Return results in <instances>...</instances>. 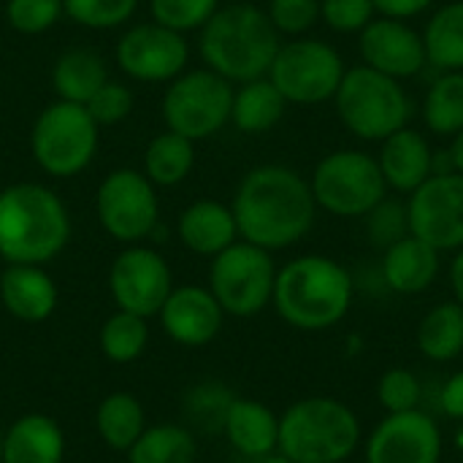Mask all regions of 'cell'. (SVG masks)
I'll return each mask as SVG.
<instances>
[{
    "label": "cell",
    "mask_w": 463,
    "mask_h": 463,
    "mask_svg": "<svg viewBox=\"0 0 463 463\" xmlns=\"http://www.w3.org/2000/svg\"><path fill=\"white\" fill-rule=\"evenodd\" d=\"M0 304L19 323H43L57 309V285L43 266L11 263L0 274Z\"/></svg>",
    "instance_id": "cell-19"
},
{
    "label": "cell",
    "mask_w": 463,
    "mask_h": 463,
    "mask_svg": "<svg viewBox=\"0 0 463 463\" xmlns=\"http://www.w3.org/2000/svg\"><path fill=\"white\" fill-rule=\"evenodd\" d=\"M62 0H8L5 19L16 33L38 35L52 30L62 16Z\"/></svg>",
    "instance_id": "cell-38"
},
{
    "label": "cell",
    "mask_w": 463,
    "mask_h": 463,
    "mask_svg": "<svg viewBox=\"0 0 463 463\" xmlns=\"http://www.w3.org/2000/svg\"><path fill=\"white\" fill-rule=\"evenodd\" d=\"M109 81L106 60L92 49H68L52 68V87L60 100L87 103Z\"/></svg>",
    "instance_id": "cell-26"
},
{
    "label": "cell",
    "mask_w": 463,
    "mask_h": 463,
    "mask_svg": "<svg viewBox=\"0 0 463 463\" xmlns=\"http://www.w3.org/2000/svg\"><path fill=\"white\" fill-rule=\"evenodd\" d=\"M420 35L434 71H463V0H450L437 8Z\"/></svg>",
    "instance_id": "cell-28"
},
{
    "label": "cell",
    "mask_w": 463,
    "mask_h": 463,
    "mask_svg": "<svg viewBox=\"0 0 463 463\" xmlns=\"http://www.w3.org/2000/svg\"><path fill=\"white\" fill-rule=\"evenodd\" d=\"M198 442L193 429L179 423L146 426L128 450V463H195Z\"/></svg>",
    "instance_id": "cell-29"
},
{
    "label": "cell",
    "mask_w": 463,
    "mask_h": 463,
    "mask_svg": "<svg viewBox=\"0 0 463 463\" xmlns=\"http://www.w3.org/2000/svg\"><path fill=\"white\" fill-rule=\"evenodd\" d=\"M358 52L364 65L396 81L415 79L423 68H429L423 35L404 19L374 16L358 33Z\"/></svg>",
    "instance_id": "cell-16"
},
{
    "label": "cell",
    "mask_w": 463,
    "mask_h": 463,
    "mask_svg": "<svg viewBox=\"0 0 463 463\" xmlns=\"http://www.w3.org/2000/svg\"><path fill=\"white\" fill-rule=\"evenodd\" d=\"M95 429L109 450L128 453L146 429V415L133 393H109L95 410Z\"/></svg>",
    "instance_id": "cell-27"
},
{
    "label": "cell",
    "mask_w": 463,
    "mask_h": 463,
    "mask_svg": "<svg viewBox=\"0 0 463 463\" xmlns=\"http://www.w3.org/2000/svg\"><path fill=\"white\" fill-rule=\"evenodd\" d=\"M423 122L442 138L463 130V71H445L431 81L423 98Z\"/></svg>",
    "instance_id": "cell-32"
},
{
    "label": "cell",
    "mask_w": 463,
    "mask_h": 463,
    "mask_svg": "<svg viewBox=\"0 0 463 463\" xmlns=\"http://www.w3.org/2000/svg\"><path fill=\"white\" fill-rule=\"evenodd\" d=\"M342 125L361 141H383L391 133L407 128L412 117V100L402 81L369 68H347L334 95Z\"/></svg>",
    "instance_id": "cell-6"
},
{
    "label": "cell",
    "mask_w": 463,
    "mask_h": 463,
    "mask_svg": "<svg viewBox=\"0 0 463 463\" xmlns=\"http://www.w3.org/2000/svg\"><path fill=\"white\" fill-rule=\"evenodd\" d=\"M179 241L203 258H214L222 250H228L233 241H239V228L233 209L220 201H195L190 203L176 222Z\"/></svg>",
    "instance_id": "cell-22"
},
{
    "label": "cell",
    "mask_w": 463,
    "mask_h": 463,
    "mask_svg": "<svg viewBox=\"0 0 463 463\" xmlns=\"http://www.w3.org/2000/svg\"><path fill=\"white\" fill-rule=\"evenodd\" d=\"M266 14L279 35L298 38L320 22V0H269Z\"/></svg>",
    "instance_id": "cell-40"
},
{
    "label": "cell",
    "mask_w": 463,
    "mask_h": 463,
    "mask_svg": "<svg viewBox=\"0 0 463 463\" xmlns=\"http://www.w3.org/2000/svg\"><path fill=\"white\" fill-rule=\"evenodd\" d=\"M84 109L90 111V117L95 119L98 128H103V125H117V122H122V119L133 111V92H130L125 84L109 79V81L84 103Z\"/></svg>",
    "instance_id": "cell-42"
},
{
    "label": "cell",
    "mask_w": 463,
    "mask_h": 463,
    "mask_svg": "<svg viewBox=\"0 0 463 463\" xmlns=\"http://www.w3.org/2000/svg\"><path fill=\"white\" fill-rule=\"evenodd\" d=\"M439 458L442 431L420 410L388 415L366 445V463H439Z\"/></svg>",
    "instance_id": "cell-17"
},
{
    "label": "cell",
    "mask_w": 463,
    "mask_h": 463,
    "mask_svg": "<svg viewBox=\"0 0 463 463\" xmlns=\"http://www.w3.org/2000/svg\"><path fill=\"white\" fill-rule=\"evenodd\" d=\"M361 442V423L355 412L328 396L296 402L279 418L277 453L293 463H342Z\"/></svg>",
    "instance_id": "cell-5"
},
{
    "label": "cell",
    "mask_w": 463,
    "mask_h": 463,
    "mask_svg": "<svg viewBox=\"0 0 463 463\" xmlns=\"http://www.w3.org/2000/svg\"><path fill=\"white\" fill-rule=\"evenodd\" d=\"M418 347L437 364L456 361L463 353V304H437L418 328Z\"/></svg>",
    "instance_id": "cell-31"
},
{
    "label": "cell",
    "mask_w": 463,
    "mask_h": 463,
    "mask_svg": "<svg viewBox=\"0 0 463 463\" xmlns=\"http://www.w3.org/2000/svg\"><path fill=\"white\" fill-rule=\"evenodd\" d=\"M439 404H442V412L453 420H463V372H456L445 388H442V396H439Z\"/></svg>",
    "instance_id": "cell-44"
},
{
    "label": "cell",
    "mask_w": 463,
    "mask_h": 463,
    "mask_svg": "<svg viewBox=\"0 0 463 463\" xmlns=\"http://www.w3.org/2000/svg\"><path fill=\"white\" fill-rule=\"evenodd\" d=\"M157 317H160L165 336L174 339L176 345L203 347V345H212L217 334L222 331L225 312L209 288L182 285L168 293Z\"/></svg>",
    "instance_id": "cell-18"
},
{
    "label": "cell",
    "mask_w": 463,
    "mask_h": 463,
    "mask_svg": "<svg viewBox=\"0 0 463 463\" xmlns=\"http://www.w3.org/2000/svg\"><path fill=\"white\" fill-rule=\"evenodd\" d=\"M233 84L209 68L179 73L163 95L165 130L203 141L231 122Z\"/></svg>",
    "instance_id": "cell-11"
},
{
    "label": "cell",
    "mask_w": 463,
    "mask_h": 463,
    "mask_svg": "<svg viewBox=\"0 0 463 463\" xmlns=\"http://www.w3.org/2000/svg\"><path fill=\"white\" fill-rule=\"evenodd\" d=\"M431 144L420 130L402 128L380 141V171L385 176L388 190L402 195L415 193L431 176Z\"/></svg>",
    "instance_id": "cell-20"
},
{
    "label": "cell",
    "mask_w": 463,
    "mask_h": 463,
    "mask_svg": "<svg viewBox=\"0 0 463 463\" xmlns=\"http://www.w3.org/2000/svg\"><path fill=\"white\" fill-rule=\"evenodd\" d=\"M377 396H380V404L388 410V415L412 412L420 407L423 388H420V380L410 369H391L383 374L377 385Z\"/></svg>",
    "instance_id": "cell-39"
},
{
    "label": "cell",
    "mask_w": 463,
    "mask_h": 463,
    "mask_svg": "<svg viewBox=\"0 0 463 463\" xmlns=\"http://www.w3.org/2000/svg\"><path fill=\"white\" fill-rule=\"evenodd\" d=\"M3 437H5V429H0V463H3Z\"/></svg>",
    "instance_id": "cell-48"
},
{
    "label": "cell",
    "mask_w": 463,
    "mask_h": 463,
    "mask_svg": "<svg viewBox=\"0 0 463 463\" xmlns=\"http://www.w3.org/2000/svg\"><path fill=\"white\" fill-rule=\"evenodd\" d=\"M98 345H100L103 358L111 361V364H133V361H138L144 355L146 345H149L146 317L117 309L100 326Z\"/></svg>",
    "instance_id": "cell-33"
},
{
    "label": "cell",
    "mask_w": 463,
    "mask_h": 463,
    "mask_svg": "<svg viewBox=\"0 0 463 463\" xmlns=\"http://www.w3.org/2000/svg\"><path fill=\"white\" fill-rule=\"evenodd\" d=\"M345 71L347 65L342 54L328 41L298 35L288 43H279L266 76L288 103L315 106L334 100Z\"/></svg>",
    "instance_id": "cell-9"
},
{
    "label": "cell",
    "mask_w": 463,
    "mask_h": 463,
    "mask_svg": "<svg viewBox=\"0 0 463 463\" xmlns=\"http://www.w3.org/2000/svg\"><path fill=\"white\" fill-rule=\"evenodd\" d=\"M410 233L437 252L463 247V174L429 176L407 198Z\"/></svg>",
    "instance_id": "cell-13"
},
{
    "label": "cell",
    "mask_w": 463,
    "mask_h": 463,
    "mask_svg": "<svg viewBox=\"0 0 463 463\" xmlns=\"http://www.w3.org/2000/svg\"><path fill=\"white\" fill-rule=\"evenodd\" d=\"M317 209L336 217H366L385 195L388 184L374 155L336 149L326 155L309 179Z\"/></svg>",
    "instance_id": "cell-8"
},
{
    "label": "cell",
    "mask_w": 463,
    "mask_h": 463,
    "mask_svg": "<svg viewBox=\"0 0 463 463\" xmlns=\"http://www.w3.org/2000/svg\"><path fill=\"white\" fill-rule=\"evenodd\" d=\"M355 293L353 274L326 255H301L277 271L271 304L277 315L301 331H326L336 326Z\"/></svg>",
    "instance_id": "cell-3"
},
{
    "label": "cell",
    "mask_w": 463,
    "mask_h": 463,
    "mask_svg": "<svg viewBox=\"0 0 463 463\" xmlns=\"http://www.w3.org/2000/svg\"><path fill=\"white\" fill-rule=\"evenodd\" d=\"M193 165H195V141L174 130H165L146 144L144 174L152 184L174 187L190 176Z\"/></svg>",
    "instance_id": "cell-30"
},
{
    "label": "cell",
    "mask_w": 463,
    "mask_h": 463,
    "mask_svg": "<svg viewBox=\"0 0 463 463\" xmlns=\"http://www.w3.org/2000/svg\"><path fill=\"white\" fill-rule=\"evenodd\" d=\"M236 396L220 383H201L184 396V418L201 431H222L228 407Z\"/></svg>",
    "instance_id": "cell-34"
},
{
    "label": "cell",
    "mask_w": 463,
    "mask_h": 463,
    "mask_svg": "<svg viewBox=\"0 0 463 463\" xmlns=\"http://www.w3.org/2000/svg\"><path fill=\"white\" fill-rule=\"evenodd\" d=\"M377 16L372 0H320V19L334 33H361Z\"/></svg>",
    "instance_id": "cell-41"
},
{
    "label": "cell",
    "mask_w": 463,
    "mask_h": 463,
    "mask_svg": "<svg viewBox=\"0 0 463 463\" xmlns=\"http://www.w3.org/2000/svg\"><path fill=\"white\" fill-rule=\"evenodd\" d=\"M437 274H439V252L412 233L396 241L393 247H388L380 260L383 285L402 296L423 293L426 288L434 285Z\"/></svg>",
    "instance_id": "cell-21"
},
{
    "label": "cell",
    "mask_w": 463,
    "mask_h": 463,
    "mask_svg": "<svg viewBox=\"0 0 463 463\" xmlns=\"http://www.w3.org/2000/svg\"><path fill=\"white\" fill-rule=\"evenodd\" d=\"M100 128L81 103L54 100L49 103L30 133V149L41 171L57 179L81 174L98 152Z\"/></svg>",
    "instance_id": "cell-7"
},
{
    "label": "cell",
    "mask_w": 463,
    "mask_h": 463,
    "mask_svg": "<svg viewBox=\"0 0 463 463\" xmlns=\"http://www.w3.org/2000/svg\"><path fill=\"white\" fill-rule=\"evenodd\" d=\"M65 431L41 412L16 418L3 437V463H62Z\"/></svg>",
    "instance_id": "cell-23"
},
{
    "label": "cell",
    "mask_w": 463,
    "mask_h": 463,
    "mask_svg": "<svg viewBox=\"0 0 463 463\" xmlns=\"http://www.w3.org/2000/svg\"><path fill=\"white\" fill-rule=\"evenodd\" d=\"M222 434L231 448L247 458H266L277 453L279 442V418L255 399H233L222 423Z\"/></svg>",
    "instance_id": "cell-24"
},
{
    "label": "cell",
    "mask_w": 463,
    "mask_h": 463,
    "mask_svg": "<svg viewBox=\"0 0 463 463\" xmlns=\"http://www.w3.org/2000/svg\"><path fill=\"white\" fill-rule=\"evenodd\" d=\"M277 266L269 250L250 241H233L212 258L209 290L225 315L252 317L271 304Z\"/></svg>",
    "instance_id": "cell-10"
},
{
    "label": "cell",
    "mask_w": 463,
    "mask_h": 463,
    "mask_svg": "<svg viewBox=\"0 0 463 463\" xmlns=\"http://www.w3.org/2000/svg\"><path fill=\"white\" fill-rule=\"evenodd\" d=\"M95 212L100 228L122 244L144 241L155 233L160 220L155 184L146 179L144 171L133 168H117L100 182Z\"/></svg>",
    "instance_id": "cell-12"
},
{
    "label": "cell",
    "mask_w": 463,
    "mask_h": 463,
    "mask_svg": "<svg viewBox=\"0 0 463 463\" xmlns=\"http://www.w3.org/2000/svg\"><path fill=\"white\" fill-rule=\"evenodd\" d=\"M377 16H388V19H415L420 14H426L437 0H372Z\"/></svg>",
    "instance_id": "cell-43"
},
{
    "label": "cell",
    "mask_w": 463,
    "mask_h": 463,
    "mask_svg": "<svg viewBox=\"0 0 463 463\" xmlns=\"http://www.w3.org/2000/svg\"><path fill=\"white\" fill-rule=\"evenodd\" d=\"M149 8L157 24L184 35L190 30H201L220 8V0H149Z\"/></svg>",
    "instance_id": "cell-37"
},
{
    "label": "cell",
    "mask_w": 463,
    "mask_h": 463,
    "mask_svg": "<svg viewBox=\"0 0 463 463\" xmlns=\"http://www.w3.org/2000/svg\"><path fill=\"white\" fill-rule=\"evenodd\" d=\"M450 288L456 293V301L463 304V247L456 252V258L450 263Z\"/></svg>",
    "instance_id": "cell-45"
},
{
    "label": "cell",
    "mask_w": 463,
    "mask_h": 463,
    "mask_svg": "<svg viewBox=\"0 0 463 463\" xmlns=\"http://www.w3.org/2000/svg\"><path fill=\"white\" fill-rule=\"evenodd\" d=\"M109 290L117 309L149 320L160 312L168 293L174 290V277L160 252L130 244L114 258L109 269Z\"/></svg>",
    "instance_id": "cell-14"
},
{
    "label": "cell",
    "mask_w": 463,
    "mask_h": 463,
    "mask_svg": "<svg viewBox=\"0 0 463 463\" xmlns=\"http://www.w3.org/2000/svg\"><path fill=\"white\" fill-rule=\"evenodd\" d=\"M279 43L269 14L252 3L220 5L201 27V57L206 68L231 84L266 76Z\"/></svg>",
    "instance_id": "cell-4"
},
{
    "label": "cell",
    "mask_w": 463,
    "mask_h": 463,
    "mask_svg": "<svg viewBox=\"0 0 463 463\" xmlns=\"http://www.w3.org/2000/svg\"><path fill=\"white\" fill-rule=\"evenodd\" d=\"M285 109L288 100L282 98V92L271 84L269 76H260L233 90L231 122L247 136H260L269 133L282 119Z\"/></svg>",
    "instance_id": "cell-25"
},
{
    "label": "cell",
    "mask_w": 463,
    "mask_h": 463,
    "mask_svg": "<svg viewBox=\"0 0 463 463\" xmlns=\"http://www.w3.org/2000/svg\"><path fill=\"white\" fill-rule=\"evenodd\" d=\"M450 157H453V165H456V171L463 174V130H458L453 138H450Z\"/></svg>",
    "instance_id": "cell-46"
},
{
    "label": "cell",
    "mask_w": 463,
    "mask_h": 463,
    "mask_svg": "<svg viewBox=\"0 0 463 463\" xmlns=\"http://www.w3.org/2000/svg\"><path fill=\"white\" fill-rule=\"evenodd\" d=\"M231 209L239 236L269 252L298 244L317 217L309 179L296 168L277 163L247 171L236 187Z\"/></svg>",
    "instance_id": "cell-1"
},
{
    "label": "cell",
    "mask_w": 463,
    "mask_h": 463,
    "mask_svg": "<svg viewBox=\"0 0 463 463\" xmlns=\"http://www.w3.org/2000/svg\"><path fill=\"white\" fill-rule=\"evenodd\" d=\"M71 239V217L60 195L35 182L0 190V258L24 266H46Z\"/></svg>",
    "instance_id": "cell-2"
},
{
    "label": "cell",
    "mask_w": 463,
    "mask_h": 463,
    "mask_svg": "<svg viewBox=\"0 0 463 463\" xmlns=\"http://www.w3.org/2000/svg\"><path fill=\"white\" fill-rule=\"evenodd\" d=\"M260 463H293L288 456H282V453H271V456H266V458H260Z\"/></svg>",
    "instance_id": "cell-47"
},
{
    "label": "cell",
    "mask_w": 463,
    "mask_h": 463,
    "mask_svg": "<svg viewBox=\"0 0 463 463\" xmlns=\"http://www.w3.org/2000/svg\"><path fill=\"white\" fill-rule=\"evenodd\" d=\"M138 0H62V11L87 30H111L125 24Z\"/></svg>",
    "instance_id": "cell-36"
},
{
    "label": "cell",
    "mask_w": 463,
    "mask_h": 463,
    "mask_svg": "<svg viewBox=\"0 0 463 463\" xmlns=\"http://www.w3.org/2000/svg\"><path fill=\"white\" fill-rule=\"evenodd\" d=\"M366 236L374 250H388L404 236H410V214H407V201L396 198H383L369 214H366Z\"/></svg>",
    "instance_id": "cell-35"
},
{
    "label": "cell",
    "mask_w": 463,
    "mask_h": 463,
    "mask_svg": "<svg viewBox=\"0 0 463 463\" xmlns=\"http://www.w3.org/2000/svg\"><path fill=\"white\" fill-rule=\"evenodd\" d=\"M187 60L184 35L157 22L133 24L117 43V65L136 81H174L184 73Z\"/></svg>",
    "instance_id": "cell-15"
}]
</instances>
